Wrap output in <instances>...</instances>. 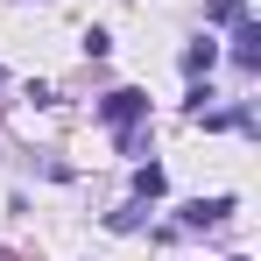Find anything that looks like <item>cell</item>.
Listing matches in <instances>:
<instances>
[{
	"label": "cell",
	"instance_id": "7a4b0ae2",
	"mask_svg": "<svg viewBox=\"0 0 261 261\" xmlns=\"http://www.w3.org/2000/svg\"><path fill=\"white\" fill-rule=\"evenodd\" d=\"M233 64L240 71H261V29L254 21H233Z\"/></svg>",
	"mask_w": 261,
	"mask_h": 261
},
{
	"label": "cell",
	"instance_id": "277c9868",
	"mask_svg": "<svg viewBox=\"0 0 261 261\" xmlns=\"http://www.w3.org/2000/svg\"><path fill=\"white\" fill-rule=\"evenodd\" d=\"M163 191H170L163 163H141V170H134V198H141V205H148V198H163Z\"/></svg>",
	"mask_w": 261,
	"mask_h": 261
},
{
	"label": "cell",
	"instance_id": "5b68a950",
	"mask_svg": "<svg viewBox=\"0 0 261 261\" xmlns=\"http://www.w3.org/2000/svg\"><path fill=\"white\" fill-rule=\"evenodd\" d=\"M212 64H219V43H191L184 49V71H191V78H205Z\"/></svg>",
	"mask_w": 261,
	"mask_h": 261
},
{
	"label": "cell",
	"instance_id": "3957f363",
	"mask_svg": "<svg viewBox=\"0 0 261 261\" xmlns=\"http://www.w3.org/2000/svg\"><path fill=\"white\" fill-rule=\"evenodd\" d=\"M233 219V198H198V205H184V226H226Z\"/></svg>",
	"mask_w": 261,
	"mask_h": 261
},
{
	"label": "cell",
	"instance_id": "6da1fadb",
	"mask_svg": "<svg viewBox=\"0 0 261 261\" xmlns=\"http://www.w3.org/2000/svg\"><path fill=\"white\" fill-rule=\"evenodd\" d=\"M141 113H148V92H134V85H120V92L99 99V120H113V127H134Z\"/></svg>",
	"mask_w": 261,
	"mask_h": 261
},
{
	"label": "cell",
	"instance_id": "8992f818",
	"mask_svg": "<svg viewBox=\"0 0 261 261\" xmlns=\"http://www.w3.org/2000/svg\"><path fill=\"white\" fill-rule=\"evenodd\" d=\"M205 14H212V21H226V29H233V21H247V0H212V7H205Z\"/></svg>",
	"mask_w": 261,
	"mask_h": 261
}]
</instances>
